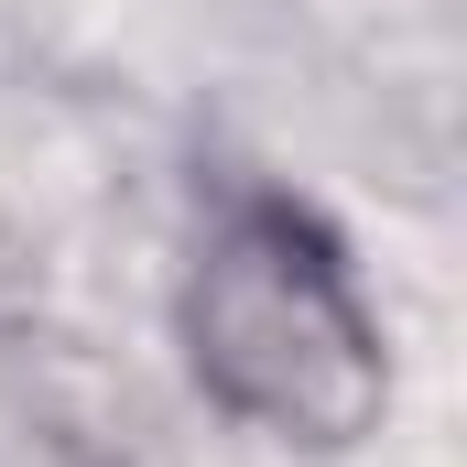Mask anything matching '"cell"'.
Listing matches in <instances>:
<instances>
[{"mask_svg": "<svg viewBox=\"0 0 467 467\" xmlns=\"http://www.w3.org/2000/svg\"><path fill=\"white\" fill-rule=\"evenodd\" d=\"M174 337L196 391L239 435L294 457H348L391 413V337L358 294L348 239L283 185H229L185 250Z\"/></svg>", "mask_w": 467, "mask_h": 467, "instance_id": "1", "label": "cell"}]
</instances>
